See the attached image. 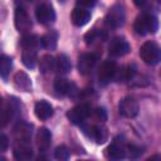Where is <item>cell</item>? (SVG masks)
<instances>
[{"instance_id":"cell-36","label":"cell","mask_w":161,"mask_h":161,"mask_svg":"<svg viewBox=\"0 0 161 161\" xmlns=\"http://www.w3.org/2000/svg\"><path fill=\"white\" fill-rule=\"evenodd\" d=\"M29 1H35V0H29Z\"/></svg>"},{"instance_id":"cell-34","label":"cell","mask_w":161,"mask_h":161,"mask_svg":"<svg viewBox=\"0 0 161 161\" xmlns=\"http://www.w3.org/2000/svg\"><path fill=\"white\" fill-rule=\"evenodd\" d=\"M133 3H135V5L136 6H138V8H142L146 3H147V0H133Z\"/></svg>"},{"instance_id":"cell-21","label":"cell","mask_w":161,"mask_h":161,"mask_svg":"<svg viewBox=\"0 0 161 161\" xmlns=\"http://www.w3.org/2000/svg\"><path fill=\"white\" fill-rule=\"evenodd\" d=\"M57 43H58V33L55 30H49L42 36V45L48 50L55 49Z\"/></svg>"},{"instance_id":"cell-1","label":"cell","mask_w":161,"mask_h":161,"mask_svg":"<svg viewBox=\"0 0 161 161\" xmlns=\"http://www.w3.org/2000/svg\"><path fill=\"white\" fill-rule=\"evenodd\" d=\"M133 29L136 34L138 35H146V34H155L158 29V20L155 15L151 14H142L137 16L133 24Z\"/></svg>"},{"instance_id":"cell-25","label":"cell","mask_w":161,"mask_h":161,"mask_svg":"<svg viewBox=\"0 0 161 161\" xmlns=\"http://www.w3.org/2000/svg\"><path fill=\"white\" fill-rule=\"evenodd\" d=\"M13 68V59L9 55L3 54L0 58V75L3 79H6Z\"/></svg>"},{"instance_id":"cell-14","label":"cell","mask_w":161,"mask_h":161,"mask_svg":"<svg viewBox=\"0 0 161 161\" xmlns=\"http://www.w3.org/2000/svg\"><path fill=\"white\" fill-rule=\"evenodd\" d=\"M54 89L59 96H73L77 91L75 84L65 78H59L54 82Z\"/></svg>"},{"instance_id":"cell-30","label":"cell","mask_w":161,"mask_h":161,"mask_svg":"<svg viewBox=\"0 0 161 161\" xmlns=\"http://www.w3.org/2000/svg\"><path fill=\"white\" fill-rule=\"evenodd\" d=\"M101 36V33H98L97 30H91L84 35V40L87 44H92L94 40H97V38Z\"/></svg>"},{"instance_id":"cell-15","label":"cell","mask_w":161,"mask_h":161,"mask_svg":"<svg viewBox=\"0 0 161 161\" xmlns=\"http://www.w3.org/2000/svg\"><path fill=\"white\" fill-rule=\"evenodd\" d=\"M35 140H36V146H38L39 151L44 152V151H47L49 148V146L52 143V133H50V131L48 128L40 127L38 130V132H36Z\"/></svg>"},{"instance_id":"cell-4","label":"cell","mask_w":161,"mask_h":161,"mask_svg":"<svg viewBox=\"0 0 161 161\" xmlns=\"http://www.w3.org/2000/svg\"><path fill=\"white\" fill-rule=\"evenodd\" d=\"M125 20H126V14L121 5H113L108 10V13L106 14V18H104L106 24L111 28L122 26L125 24Z\"/></svg>"},{"instance_id":"cell-2","label":"cell","mask_w":161,"mask_h":161,"mask_svg":"<svg viewBox=\"0 0 161 161\" xmlns=\"http://www.w3.org/2000/svg\"><path fill=\"white\" fill-rule=\"evenodd\" d=\"M140 57L147 65H156L161 62V47L152 42H145L140 48Z\"/></svg>"},{"instance_id":"cell-16","label":"cell","mask_w":161,"mask_h":161,"mask_svg":"<svg viewBox=\"0 0 161 161\" xmlns=\"http://www.w3.org/2000/svg\"><path fill=\"white\" fill-rule=\"evenodd\" d=\"M34 113L35 116L42 119V121H45L48 118H50L53 116V107L49 102L44 101V99H40L35 103V107H34Z\"/></svg>"},{"instance_id":"cell-23","label":"cell","mask_w":161,"mask_h":161,"mask_svg":"<svg viewBox=\"0 0 161 161\" xmlns=\"http://www.w3.org/2000/svg\"><path fill=\"white\" fill-rule=\"evenodd\" d=\"M13 103H14L13 101H10L9 103H5V102L3 103V107H1V126L3 127L6 126V123L11 119L14 112H16L15 111L16 107H14Z\"/></svg>"},{"instance_id":"cell-20","label":"cell","mask_w":161,"mask_h":161,"mask_svg":"<svg viewBox=\"0 0 161 161\" xmlns=\"http://www.w3.org/2000/svg\"><path fill=\"white\" fill-rule=\"evenodd\" d=\"M31 128L33 126L25 122H20L14 128V135L16 140H29L31 136Z\"/></svg>"},{"instance_id":"cell-26","label":"cell","mask_w":161,"mask_h":161,"mask_svg":"<svg viewBox=\"0 0 161 161\" xmlns=\"http://www.w3.org/2000/svg\"><path fill=\"white\" fill-rule=\"evenodd\" d=\"M39 69L42 73H49L52 69H54V58L50 54H45L39 60Z\"/></svg>"},{"instance_id":"cell-6","label":"cell","mask_w":161,"mask_h":161,"mask_svg":"<svg viewBox=\"0 0 161 161\" xmlns=\"http://www.w3.org/2000/svg\"><path fill=\"white\" fill-rule=\"evenodd\" d=\"M35 18L40 24H50L55 20V11L49 3H42L35 9Z\"/></svg>"},{"instance_id":"cell-27","label":"cell","mask_w":161,"mask_h":161,"mask_svg":"<svg viewBox=\"0 0 161 161\" xmlns=\"http://www.w3.org/2000/svg\"><path fill=\"white\" fill-rule=\"evenodd\" d=\"M135 74H136L135 65H127V67H125L122 69L118 79H119V82H128V80H131L135 77Z\"/></svg>"},{"instance_id":"cell-8","label":"cell","mask_w":161,"mask_h":161,"mask_svg":"<svg viewBox=\"0 0 161 161\" xmlns=\"http://www.w3.org/2000/svg\"><path fill=\"white\" fill-rule=\"evenodd\" d=\"M13 155L16 160H30L33 157V148L29 140H16V143L13 148Z\"/></svg>"},{"instance_id":"cell-18","label":"cell","mask_w":161,"mask_h":161,"mask_svg":"<svg viewBox=\"0 0 161 161\" xmlns=\"http://www.w3.org/2000/svg\"><path fill=\"white\" fill-rule=\"evenodd\" d=\"M72 68V63L65 54H59L54 59V69L58 74H67Z\"/></svg>"},{"instance_id":"cell-9","label":"cell","mask_w":161,"mask_h":161,"mask_svg":"<svg viewBox=\"0 0 161 161\" xmlns=\"http://www.w3.org/2000/svg\"><path fill=\"white\" fill-rule=\"evenodd\" d=\"M14 24L19 33H26L31 28V20L24 8H16L14 13Z\"/></svg>"},{"instance_id":"cell-11","label":"cell","mask_w":161,"mask_h":161,"mask_svg":"<svg viewBox=\"0 0 161 161\" xmlns=\"http://www.w3.org/2000/svg\"><path fill=\"white\" fill-rule=\"evenodd\" d=\"M97 59H98V57L93 53L80 54L78 58V72L80 74H88L93 69L94 64L97 63Z\"/></svg>"},{"instance_id":"cell-19","label":"cell","mask_w":161,"mask_h":161,"mask_svg":"<svg viewBox=\"0 0 161 161\" xmlns=\"http://www.w3.org/2000/svg\"><path fill=\"white\" fill-rule=\"evenodd\" d=\"M14 83H15L16 88H19L24 92H29L31 89V80L28 77V74L24 72H18L14 75Z\"/></svg>"},{"instance_id":"cell-10","label":"cell","mask_w":161,"mask_h":161,"mask_svg":"<svg viewBox=\"0 0 161 161\" xmlns=\"http://www.w3.org/2000/svg\"><path fill=\"white\" fill-rule=\"evenodd\" d=\"M138 102L133 97H125L119 102V113L126 118H133L138 114Z\"/></svg>"},{"instance_id":"cell-13","label":"cell","mask_w":161,"mask_h":161,"mask_svg":"<svg viewBox=\"0 0 161 161\" xmlns=\"http://www.w3.org/2000/svg\"><path fill=\"white\" fill-rule=\"evenodd\" d=\"M70 20H72L73 25H75V26H79V28L84 26L91 20V13L84 8L77 6L73 9V11L70 14Z\"/></svg>"},{"instance_id":"cell-32","label":"cell","mask_w":161,"mask_h":161,"mask_svg":"<svg viewBox=\"0 0 161 161\" xmlns=\"http://www.w3.org/2000/svg\"><path fill=\"white\" fill-rule=\"evenodd\" d=\"M97 0H77V4L78 6L80 8H84V9H91L96 5Z\"/></svg>"},{"instance_id":"cell-5","label":"cell","mask_w":161,"mask_h":161,"mask_svg":"<svg viewBox=\"0 0 161 161\" xmlns=\"http://www.w3.org/2000/svg\"><path fill=\"white\" fill-rule=\"evenodd\" d=\"M117 74V64L113 60H104L98 69V79L101 84L109 83Z\"/></svg>"},{"instance_id":"cell-29","label":"cell","mask_w":161,"mask_h":161,"mask_svg":"<svg viewBox=\"0 0 161 161\" xmlns=\"http://www.w3.org/2000/svg\"><path fill=\"white\" fill-rule=\"evenodd\" d=\"M69 156H70V152H69V150L65 146H58L55 148V151H54V157L57 160L65 161V160L69 158Z\"/></svg>"},{"instance_id":"cell-31","label":"cell","mask_w":161,"mask_h":161,"mask_svg":"<svg viewBox=\"0 0 161 161\" xmlns=\"http://www.w3.org/2000/svg\"><path fill=\"white\" fill-rule=\"evenodd\" d=\"M94 118H96L97 121H99V122H102V123H103V122L107 119L106 109H104V108H102V107L96 108V109H94Z\"/></svg>"},{"instance_id":"cell-7","label":"cell","mask_w":161,"mask_h":161,"mask_svg":"<svg viewBox=\"0 0 161 161\" xmlns=\"http://www.w3.org/2000/svg\"><path fill=\"white\" fill-rule=\"evenodd\" d=\"M130 50H131V47L123 36L113 38L108 45V53L112 57H123V55L128 54Z\"/></svg>"},{"instance_id":"cell-17","label":"cell","mask_w":161,"mask_h":161,"mask_svg":"<svg viewBox=\"0 0 161 161\" xmlns=\"http://www.w3.org/2000/svg\"><path fill=\"white\" fill-rule=\"evenodd\" d=\"M89 136L97 142V143H104L108 140V132L107 128L102 125H96V126H91L89 128Z\"/></svg>"},{"instance_id":"cell-28","label":"cell","mask_w":161,"mask_h":161,"mask_svg":"<svg viewBox=\"0 0 161 161\" xmlns=\"http://www.w3.org/2000/svg\"><path fill=\"white\" fill-rule=\"evenodd\" d=\"M126 153H128L130 158H138L143 153V148L136 145H127L126 146Z\"/></svg>"},{"instance_id":"cell-3","label":"cell","mask_w":161,"mask_h":161,"mask_svg":"<svg viewBox=\"0 0 161 161\" xmlns=\"http://www.w3.org/2000/svg\"><path fill=\"white\" fill-rule=\"evenodd\" d=\"M89 114H91V107L87 103L77 104L67 112V117L73 125H82L88 118Z\"/></svg>"},{"instance_id":"cell-22","label":"cell","mask_w":161,"mask_h":161,"mask_svg":"<svg viewBox=\"0 0 161 161\" xmlns=\"http://www.w3.org/2000/svg\"><path fill=\"white\" fill-rule=\"evenodd\" d=\"M36 50L38 49H24L23 50V54H21V62L23 64L29 68V69H33L36 64Z\"/></svg>"},{"instance_id":"cell-35","label":"cell","mask_w":161,"mask_h":161,"mask_svg":"<svg viewBox=\"0 0 161 161\" xmlns=\"http://www.w3.org/2000/svg\"><path fill=\"white\" fill-rule=\"evenodd\" d=\"M59 1H65V0H59Z\"/></svg>"},{"instance_id":"cell-24","label":"cell","mask_w":161,"mask_h":161,"mask_svg":"<svg viewBox=\"0 0 161 161\" xmlns=\"http://www.w3.org/2000/svg\"><path fill=\"white\" fill-rule=\"evenodd\" d=\"M23 49H38L42 45V38L38 35H25L20 42Z\"/></svg>"},{"instance_id":"cell-33","label":"cell","mask_w":161,"mask_h":161,"mask_svg":"<svg viewBox=\"0 0 161 161\" xmlns=\"http://www.w3.org/2000/svg\"><path fill=\"white\" fill-rule=\"evenodd\" d=\"M8 146H9L8 137H6L4 133H1V135H0V150H1L3 152H4V151H6Z\"/></svg>"},{"instance_id":"cell-12","label":"cell","mask_w":161,"mask_h":161,"mask_svg":"<svg viewBox=\"0 0 161 161\" xmlns=\"http://www.w3.org/2000/svg\"><path fill=\"white\" fill-rule=\"evenodd\" d=\"M104 155H106L107 158H111V160H121V158H123L126 156V147H125L122 141L116 138L104 150Z\"/></svg>"}]
</instances>
